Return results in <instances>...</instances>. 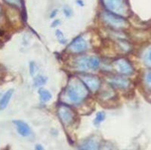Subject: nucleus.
Instances as JSON below:
<instances>
[{
	"instance_id": "obj_13",
	"label": "nucleus",
	"mask_w": 151,
	"mask_h": 150,
	"mask_svg": "<svg viewBox=\"0 0 151 150\" xmlns=\"http://www.w3.org/2000/svg\"><path fill=\"white\" fill-rule=\"evenodd\" d=\"M38 94L39 97V100L41 103H46L49 102L52 98V93L48 90L43 88H39L38 90Z\"/></svg>"
},
{
	"instance_id": "obj_10",
	"label": "nucleus",
	"mask_w": 151,
	"mask_h": 150,
	"mask_svg": "<svg viewBox=\"0 0 151 150\" xmlns=\"http://www.w3.org/2000/svg\"><path fill=\"white\" fill-rule=\"evenodd\" d=\"M76 69L80 72L87 71L90 68V56H82L76 60Z\"/></svg>"
},
{
	"instance_id": "obj_3",
	"label": "nucleus",
	"mask_w": 151,
	"mask_h": 150,
	"mask_svg": "<svg viewBox=\"0 0 151 150\" xmlns=\"http://www.w3.org/2000/svg\"><path fill=\"white\" fill-rule=\"evenodd\" d=\"M104 5L110 12L122 15L125 12V4L124 0H103Z\"/></svg>"
},
{
	"instance_id": "obj_6",
	"label": "nucleus",
	"mask_w": 151,
	"mask_h": 150,
	"mask_svg": "<svg viewBox=\"0 0 151 150\" xmlns=\"http://www.w3.org/2000/svg\"><path fill=\"white\" fill-rule=\"evenodd\" d=\"M80 79L89 91L93 92L97 91L101 86V80L96 75L86 74V75H81Z\"/></svg>"
},
{
	"instance_id": "obj_18",
	"label": "nucleus",
	"mask_w": 151,
	"mask_h": 150,
	"mask_svg": "<svg viewBox=\"0 0 151 150\" xmlns=\"http://www.w3.org/2000/svg\"><path fill=\"white\" fill-rule=\"evenodd\" d=\"M29 70H30V74L33 78L34 76H36L37 74V70L38 67L37 65L36 64V63L34 61H30L29 63Z\"/></svg>"
},
{
	"instance_id": "obj_7",
	"label": "nucleus",
	"mask_w": 151,
	"mask_h": 150,
	"mask_svg": "<svg viewBox=\"0 0 151 150\" xmlns=\"http://www.w3.org/2000/svg\"><path fill=\"white\" fill-rule=\"evenodd\" d=\"M69 48L73 53H81L85 52L88 48L87 42L83 37L77 36L71 41Z\"/></svg>"
},
{
	"instance_id": "obj_5",
	"label": "nucleus",
	"mask_w": 151,
	"mask_h": 150,
	"mask_svg": "<svg viewBox=\"0 0 151 150\" xmlns=\"http://www.w3.org/2000/svg\"><path fill=\"white\" fill-rule=\"evenodd\" d=\"M58 115L62 123L65 125H70L73 122L75 117L73 111L67 106H60L58 109Z\"/></svg>"
},
{
	"instance_id": "obj_11",
	"label": "nucleus",
	"mask_w": 151,
	"mask_h": 150,
	"mask_svg": "<svg viewBox=\"0 0 151 150\" xmlns=\"http://www.w3.org/2000/svg\"><path fill=\"white\" fill-rule=\"evenodd\" d=\"M108 82L111 85L118 88H126L129 85V81L127 79L121 76H113L107 79Z\"/></svg>"
},
{
	"instance_id": "obj_20",
	"label": "nucleus",
	"mask_w": 151,
	"mask_h": 150,
	"mask_svg": "<svg viewBox=\"0 0 151 150\" xmlns=\"http://www.w3.org/2000/svg\"><path fill=\"white\" fill-rule=\"evenodd\" d=\"M63 13H64V16L66 18H71L73 16V11H72L71 8L68 6H65L64 8H63Z\"/></svg>"
},
{
	"instance_id": "obj_9",
	"label": "nucleus",
	"mask_w": 151,
	"mask_h": 150,
	"mask_svg": "<svg viewBox=\"0 0 151 150\" xmlns=\"http://www.w3.org/2000/svg\"><path fill=\"white\" fill-rule=\"evenodd\" d=\"M79 150H100V143L95 138H88L78 146Z\"/></svg>"
},
{
	"instance_id": "obj_12",
	"label": "nucleus",
	"mask_w": 151,
	"mask_h": 150,
	"mask_svg": "<svg viewBox=\"0 0 151 150\" xmlns=\"http://www.w3.org/2000/svg\"><path fill=\"white\" fill-rule=\"evenodd\" d=\"M13 94H14L13 89H9L3 94V95L0 98V110H3L8 107Z\"/></svg>"
},
{
	"instance_id": "obj_26",
	"label": "nucleus",
	"mask_w": 151,
	"mask_h": 150,
	"mask_svg": "<svg viewBox=\"0 0 151 150\" xmlns=\"http://www.w3.org/2000/svg\"><path fill=\"white\" fill-rule=\"evenodd\" d=\"M76 3H77V4L79 5L80 6H83L84 5L83 1H82V0H76Z\"/></svg>"
},
{
	"instance_id": "obj_1",
	"label": "nucleus",
	"mask_w": 151,
	"mask_h": 150,
	"mask_svg": "<svg viewBox=\"0 0 151 150\" xmlns=\"http://www.w3.org/2000/svg\"><path fill=\"white\" fill-rule=\"evenodd\" d=\"M88 91L80 79H71L65 89V95L74 104H79L87 97Z\"/></svg>"
},
{
	"instance_id": "obj_24",
	"label": "nucleus",
	"mask_w": 151,
	"mask_h": 150,
	"mask_svg": "<svg viewBox=\"0 0 151 150\" xmlns=\"http://www.w3.org/2000/svg\"><path fill=\"white\" fill-rule=\"evenodd\" d=\"M58 9H54V10L52 11L51 14H50V18H54V17L57 15V14H58Z\"/></svg>"
},
{
	"instance_id": "obj_2",
	"label": "nucleus",
	"mask_w": 151,
	"mask_h": 150,
	"mask_svg": "<svg viewBox=\"0 0 151 150\" xmlns=\"http://www.w3.org/2000/svg\"><path fill=\"white\" fill-rule=\"evenodd\" d=\"M102 18L106 24L110 27L115 29H122L126 26V21L121 15L114 14L113 12H104L102 14Z\"/></svg>"
},
{
	"instance_id": "obj_4",
	"label": "nucleus",
	"mask_w": 151,
	"mask_h": 150,
	"mask_svg": "<svg viewBox=\"0 0 151 150\" xmlns=\"http://www.w3.org/2000/svg\"><path fill=\"white\" fill-rule=\"evenodd\" d=\"M113 66L116 72L122 75H131L134 72L132 66L131 65L130 62L125 58H119L116 60L115 61L113 62Z\"/></svg>"
},
{
	"instance_id": "obj_15",
	"label": "nucleus",
	"mask_w": 151,
	"mask_h": 150,
	"mask_svg": "<svg viewBox=\"0 0 151 150\" xmlns=\"http://www.w3.org/2000/svg\"><path fill=\"white\" fill-rule=\"evenodd\" d=\"M55 37L58 40V41L61 45H66L67 43V39L64 36V33L59 29H57L55 30Z\"/></svg>"
},
{
	"instance_id": "obj_17",
	"label": "nucleus",
	"mask_w": 151,
	"mask_h": 150,
	"mask_svg": "<svg viewBox=\"0 0 151 150\" xmlns=\"http://www.w3.org/2000/svg\"><path fill=\"white\" fill-rule=\"evenodd\" d=\"M100 66V60L95 56H90V68L91 69L95 70Z\"/></svg>"
},
{
	"instance_id": "obj_23",
	"label": "nucleus",
	"mask_w": 151,
	"mask_h": 150,
	"mask_svg": "<svg viewBox=\"0 0 151 150\" xmlns=\"http://www.w3.org/2000/svg\"><path fill=\"white\" fill-rule=\"evenodd\" d=\"M60 24H61V20L59 19H57V20H54V21L52 22L51 26L52 27H57L58 26H59Z\"/></svg>"
},
{
	"instance_id": "obj_22",
	"label": "nucleus",
	"mask_w": 151,
	"mask_h": 150,
	"mask_svg": "<svg viewBox=\"0 0 151 150\" xmlns=\"http://www.w3.org/2000/svg\"><path fill=\"white\" fill-rule=\"evenodd\" d=\"M5 1L8 2V4L14 5H16V6H19L20 4V0H5Z\"/></svg>"
},
{
	"instance_id": "obj_19",
	"label": "nucleus",
	"mask_w": 151,
	"mask_h": 150,
	"mask_svg": "<svg viewBox=\"0 0 151 150\" xmlns=\"http://www.w3.org/2000/svg\"><path fill=\"white\" fill-rule=\"evenodd\" d=\"M144 60L147 66L151 67V47L147 48L144 55Z\"/></svg>"
},
{
	"instance_id": "obj_8",
	"label": "nucleus",
	"mask_w": 151,
	"mask_h": 150,
	"mask_svg": "<svg viewBox=\"0 0 151 150\" xmlns=\"http://www.w3.org/2000/svg\"><path fill=\"white\" fill-rule=\"evenodd\" d=\"M13 124L16 128L17 131L21 136L24 137H29L32 134V130L29 126V124L24 121L21 120H14Z\"/></svg>"
},
{
	"instance_id": "obj_14",
	"label": "nucleus",
	"mask_w": 151,
	"mask_h": 150,
	"mask_svg": "<svg viewBox=\"0 0 151 150\" xmlns=\"http://www.w3.org/2000/svg\"><path fill=\"white\" fill-rule=\"evenodd\" d=\"M47 81V78L42 75H36L33 77V85L35 87L40 88Z\"/></svg>"
},
{
	"instance_id": "obj_16",
	"label": "nucleus",
	"mask_w": 151,
	"mask_h": 150,
	"mask_svg": "<svg viewBox=\"0 0 151 150\" xmlns=\"http://www.w3.org/2000/svg\"><path fill=\"white\" fill-rule=\"evenodd\" d=\"M106 118V115L105 113L102 112V111H100L98 113H97L95 115V118L94 119V124L95 126H99L100 124L103 122V121L105 120Z\"/></svg>"
},
{
	"instance_id": "obj_21",
	"label": "nucleus",
	"mask_w": 151,
	"mask_h": 150,
	"mask_svg": "<svg viewBox=\"0 0 151 150\" xmlns=\"http://www.w3.org/2000/svg\"><path fill=\"white\" fill-rule=\"evenodd\" d=\"M145 82L148 88L151 90V72L147 73L145 75Z\"/></svg>"
},
{
	"instance_id": "obj_25",
	"label": "nucleus",
	"mask_w": 151,
	"mask_h": 150,
	"mask_svg": "<svg viewBox=\"0 0 151 150\" xmlns=\"http://www.w3.org/2000/svg\"><path fill=\"white\" fill-rule=\"evenodd\" d=\"M35 150H45V149L41 144H36L35 146Z\"/></svg>"
}]
</instances>
